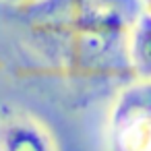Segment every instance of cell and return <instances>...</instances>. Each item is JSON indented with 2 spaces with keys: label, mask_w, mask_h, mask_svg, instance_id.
<instances>
[{
  "label": "cell",
  "mask_w": 151,
  "mask_h": 151,
  "mask_svg": "<svg viewBox=\"0 0 151 151\" xmlns=\"http://www.w3.org/2000/svg\"><path fill=\"white\" fill-rule=\"evenodd\" d=\"M0 151H56L52 132L25 110H0Z\"/></svg>",
  "instance_id": "6da1fadb"
},
{
  "label": "cell",
  "mask_w": 151,
  "mask_h": 151,
  "mask_svg": "<svg viewBox=\"0 0 151 151\" xmlns=\"http://www.w3.org/2000/svg\"><path fill=\"white\" fill-rule=\"evenodd\" d=\"M147 118H151V81L130 79L118 89L110 106L108 134Z\"/></svg>",
  "instance_id": "7a4b0ae2"
},
{
  "label": "cell",
  "mask_w": 151,
  "mask_h": 151,
  "mask_svg": "<svg viewBox=\"0 0 151 151\" xmlns=\"http://www.w3.org/2000/svg\"><path fill=\"white\" fill-rule=\"evenodd\" d=\"M126 58L132 79L151 81V13L141 9L126 33Z\"/></svg>",
  "instance_id": "3957f363"
},
{
  "label": "cell",
  "mask_w": 151,
  "mask_h": 151,
  "mask_svg": "<svg viewBox=\"0 0 151 151\" xmlns=\"http://www.w3.org/2000/svg\"><path fill=\"white\" fill-rule=\"evenodd\" d=\"M110 151H151V118L108 134Z\"/></svg>",
  "instance_id": "277c9868"
},
{
  "label": "cell",
  "mask_w": 151,
  "mask_h": 151,
  "mask_svg": "<svg viewBox=\"0 0 151 151\" xmlns=\"http://www.w3.org/2000/svg\"><path fill=\"white\" fill-rule=\"evenodd\" d=\"M141 6H143L145 11H149V13H151V0H141Z\"/></svg>",
  "instance_id": "5b68a950"
}]
</instances>
